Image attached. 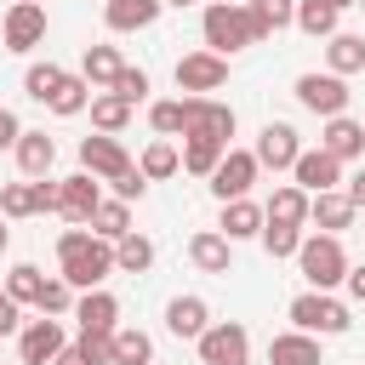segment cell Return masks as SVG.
<instances>
[{"label":"cell","mask_w":365,"mask_h":365,"mask_svg":"<svg viewBox=\"0 0 365 365\" xmlns=\"http://www.w3.org/2000/svg\"><path fill=\"white\" fill-rule=\"evenodd\" d=\"M137 171H143L148 182H165V177H177V171H182V154H177V143H171V137H154V143L143 148Z\"/></svg>","instance_id":"30"},{"label":"cell","mask_w":365,"mask_h":365,"mask_svg":"<svg viewBox=\"0 0 365 365\" xmlns=\"http://www.w3.org/2000/svg\"><path fill=\"white\" fill-rule=\"evenodd\" d=\"M268 365H325V354H319V336H308V331H279L274 342H268Z\"/></svg>","instance_id":"23"},{"label":"cell","mask_w":365,"mask_h":365,"mask_svg":"<svg viewBox=\"0 0 365 365\" xmlns=\"http://www.w3.org/2000/svg\"><path fill=\"white\" fill-rule=\"evenodd\" d=\"M336 17H342L336 0H297V29L308 40H331L336 34Z\"/></svg>","instance_id":"28"},{"label":"cell","mask_w":365,"mask_h":365,"mask_svg":"<svg viewBox=\"0 0 365 365\" xmlns=\"http://www.w3.org/2000/svg\"><path fill=\"white\" fill-rule=\"evenodd\" d=\"M74 319H80V331L114 336V331H120V297H108L103 285H97V291H80V297H74Z\"/></svg>","instance_id":"18"},{"label":"cell","mask_w":365,"mask_h":365,"mask_svg":"<svg viewBox=\"0 0 365 365\" xmlns=\"http://www.w3.org/2000/svg\"><path fill=\"white\" fill-rule=\"evenodd\" d=\"M154 268V240L148 234H125V240H114V274H148Z\"/></svg>","instance_id":"31"},{"label":"cell","mask_w":365,"mask_h":365,"mask_svg":"<svg viewBox=\"0 0 365 365\" xmlns=\"http://www.w3.org/2000/svg\"><path fill=\"white\" fill-rule=\"evenodd\" d=\"M194 348H200V365H251V336H245L240 319L205 325V336H200Z\"/></svg>","instance_id":"7"},{"label":"cell","mask_w":365,"mask_h":365,"mask_svg":"<svg viewBox=\"0 0 365 365\" xmlns=\"http://www.w3.org/2000/svg\"><path fill=\"white\" fill-rule=\"evenodd\" d=\"M80 354H86L91 365H114V336H103V331H80Z\"/></svg>","instance_id":"44"},{"label":"cell","mask_w":365,"mask_h":365,"mask_svg":"<svg viewBox=\"0 0 365 365\" xmlns=\"http://www.w3.org/2000/svg\"><path fill=\"white\" fill-rule=\"evenodd\" d=\"M308 205H314V194H308V188H297V182H279V188L268 194L262 217H268V222H297V228H308Z\"/></svg>","instance_id":"24"},{"label":"cell","mask_w":365,"mask_h":365,"mask_svg":"<svg viewBox=\"0 0 365 365\" xmlns=\"http://www.w3.org/2000/svg\"><path fill=\"white\" fill-rule=\"evenodd\" d=\"M165 6H194V0H165Z\"/></svg>","instance_id":"51"},{"label":"cell","mask_w":365,"mask_h":365,"mask_svg":"<svg viewBox=\"0 0 365 365\" xmlns=\"http://www.w3.org/2000/svg\"><path fill=\"white\" fill-rule=\"evenodd\" d=\"M40 211H63V188L51 177H29V182H0V217H40Z\"/></svg>","instance_id":"6"},{"label":"cell","mask_w":365,"mask_h":365,"mask_svg":"<svg viewBox=\"0 0 365 365\" xmlns=\"http://www.w3.org/2000/svg\"><path fill=\"white\" fill-rule=\"evenodd\" d=\"M291 182L308 188V194H325V188H342V160L325 154V148H302L297 165H291Z\"/></svg>","instance_id":"15"},{"label":"cell","mask_w":365,"mask_h":365,"mask_svg":"<svg viewBox=\"0 0 365 365\" xmlns=\"http://www.w3.org/2000/svg\"><path fill=\"white\" fill-rule=\"evenodd\" d=\"M68 80V68H57V63H29V74H23V91L34 97V103H51V91Z\"/></svg>","instance_id":"37"},{"label":"cell","mask_w":365,"mask_h":365,"mask_svg":"<svg viewBox=\"0 0 365 365\" xmlns=\"http://www.w3.org/2000/svg\"><path fill=\"white\" fill-rule=\"evenodd\" d=\"M257 165L262 171H291L297 165V154H302V137H297V125H285V120H268L262 131H257Z\"/></svg>","instance_id":"11"},{"label":"cell","mask_w":365,"mask_h":365,"mask_svg":"<svg viewBox=\"0 0 365 365\" xmlns=\"http://www.w3.org/2000/svg\"><path fill=\"white\" fill-rule=\"evenodd\" d=\"M336 6H354V0H336Z\"/></svg>","instance_id":"53"},{"label":"cell","mask_w":365,"mask_h":365,"mask_svg":"<svg viewBox=\"0 0 365 365\" xmlns=\"http://www.w3.org/2000/svg\"><path fill=\"white\" fill-rule=\"evenodd\" d=\"M17 308H23V302H17L11 291H0V336H11V331H23V319H17Z\"/></svg>","instance_id":"46"},{"label":"cell","mask_w":365,"mask_h":365,"mask_svg":"<svg viewBox=\"0 0 365 365\" xmlns=\"http://www.w3.org/2000/svg\"><path fill=\"white\" fill-rule=\"evenodd\" d=\"M46 108H51V114H63V120H68V114H80V108H91V80H86V74H68V80L51 91V103H46Z\"/></svg>","instance_id":"35"},{"label":"cell","mask_w":365,"mask_h":365,"mask_svg":"<svg viewBox=\"0 0 365 365\" xmlns=\"http://www.w3.org/2000/svg\"><path fill=\"white\" fill-rule=\"evenodd\" d=\"M0 40H6V51H34L40 40H46V6L40 0H11L6 6V17H0Z\"/></svg>","instance_id":"8"},{"label":"cell","mask_w":365,"mask_h":365,"mask_svg":"<svg viewBox=\"0 0 365 365\" xmlns=\"http://www.w3.org/2000/svg\"><path fill=\"white\" fill-rule=\"evenodd\" d=\"M114 365H154V342H148V331L120 325V331H114Z\"/></svg>","instance_id":"34"},{"label":"cell","mask_w":365,"mask_h":365,"mask_svg":"<svg viewBox=\"0 0 365 365\" xmlns=\"http://www.w3.org/2000/svg\"><path fill=\"white\" fill-rule=\"evenodd\" d=\"M40 314H51V319H63V314H74V285L63 279V274H51L46 285H40V302H34Z\"/></svg>","instance_id":"40"},{"label":"cell","mask_w":365,"mask_h":365,"mask_svg":"<svg viewBox=\"0 0 365 365\" xmlns=\"http://www.w3.org/2000/svg\"><path fill=\"white\" fill-rule=\"evenodd\" d=\"M108 91H120L125 103H143V97H148V68H131V63H125V68H120V80H114Z\"/></svg>","instance_id":"43"},{"label":"cell","mask_w":365,"mask_h":365,"mask_svg":"<svg viewBox=\"0 0 365 365\" xmlns=\"http://www.w3.org/2000/svg\"><path fill=\"white\" fill-rule=\"evenodd\" d=\"M91 125L108 131V137H120V131L131 125V103H125L120 91H97V97H91Z\"/></svg>","instance_id":"32"},{"label":"cell","mask_w":365,"mask_h":365,"mask_svg":"<svg viewBox=\"0 0 365 365\" xmlns=\"http://www.w3.org/2000/svg\"><path fill=\"white\" fill-rule=\"evenodd\" d=\"M245 6H251V17L262 23V34H279V29L297 23V0H245Z\"/></svg>","instance_id":"39"},{"label":"cell","mask_w":365,"mask_h":365,"mask_svg":"<svg viewBox=\"0 0 365 365\" xmlns=\"http://www.w3.org/2000/svg\"><path fill=\"white\" fill-rule=\"evenodd\" d=\"M257 171H262V165H257V154H251V148H228V154H222V165H217L205 182H211V194H217V200H245V194H251V182H257Z\"/></svg>","instance_id":"12"},{"label":"cell","mask_w":365,"mask_h":365,"mask_svg":"<svg viewBox=\"0 0 365 365\" xmlns=\"http://www.w3.org/2000/svg\"><path fill=\"white\" fill-rule=\"evenodd\" d=\"M291 325L297 331H308V336H342L348 325H354V314H348V302H336L331 291H302V297H291Z\"/></svg>","instance_id":"4"},{"label":"cell","mask_w":365,"mask_h":365,"mask_svg":"<svg viewBox=\"0 0 365 365\" xmlns=\"http://www.w3.org/2000/svg\"><path fill=\"white\" fill-rule=\"evenodd\" d=\"M342 194H348V200H354V205H359V211H365V165H359V171H354V177H348V188H342Z\"/></svg>","instance_id":"49"},{"label":"cell","mask_w":365,"mask_h":365,"mask_svg":"<svg viewBox=\"0 0 365 365\" xmlns=\"http://www.w3.org/2000/svg\"><path fill=\"white\" fill-rule=\"evenodd\" d=\"M257 240H262V251H268V257H297L302 228H297V222H268V217H262V234H257Z\"/></svg>","instance_id":"38"},{"label":"cell","mask_w":365,"mask_h":365,"mask_svg":"<svg viewBox=\"0 0 365 365\" xmlns=\"http://www.w3.org/2000/svg\"><path fill=\"white\" fill-rule=\"evenodd\" d=\"M63 319H51V314H40V319H29L23 331H17V359L23 365H51L57 354H63Z\"/></svg>","instance_id":"13"},{"label":"cell","mask_w":365,"mask_h":365,"mask_svg":"<svg viewBox=\"0 0 365 365\" xmlns=\"http://www.w3.org/2000/svg\"><path fill=\"white\" fill-rule=\"evenodd\" d=\"M222 143H205V137H182V171L188 177H211L217 165H222Z\"/></svg>","instance_id":"33"},{"label":"cell","mask_w":365,"mask_h":365,"mask_svg":"<svg viewBox=\"0 0 365 365\" xmlns=\"http://www.w3.org/2000/svg\"><path fill=\"white\" fill-rule=\"evenodd\" d=\"M354 6H365V0H354Z\"/></svg>","instance_id":"54"},{"label":"cell","mask_w":365,"mask_h":365,"mask_svg":"<svg viewBox=\"0 0 365 365\" xmlns=\"http://www.w3.org/2000/svg\"><path fill=\"white\" fill-rule=\"evenodd\" d=\"M120 68H125V57L114 46H86V57H80V74L91 80V91H108L120 80Z\"/></svg>","instance_id":"27"},{"label":"cell","mask_w":365,"mask_h":365,"mask_svg":"<svg viewBox=\"0 0 365 365\" xmlns=\"http://www.w3.org/2000/svg\"><path fill=\"white\" fill-rule=\"evenodd\" d=\"M57 188H63V211H57V217H68V222H91V211L103 205V188H97V177H91V171L57 177Z\"/></svg>","instance_id":"16"},{"label":"cell","mask_w":365,"mask_h":365,"mask_svg":"<svg viewBox=\"0 0 365 365\" xmlns=\"http://www.w3.org/2000/svg\"><path fill=\"white\" fill-rule=\"evenodd\" d=\"M40 285H46V274H40L34 262H17V268L6 274V291H11L17 302H40Z\"/></svg>","instance_id":"41"},{"label":"cell","mask_w":365,"mask_h":365,"mask_svg":"<svg viewBox=\"0 0 365 365\" xmlns=\"http://www.w3.org/2000/svg\"><path fill=\"white\" fill-rule=\"evenodd\" d=\"M217 228L240 245V240H257L262 234V205L245 194V200H222V217H217Z\"/></svg>","instance_id":"25"},{"label":"cell","mask_w":365,"mask_h":365,"mask_svg":"<svg viewBox=\"0 0 365 365\" xmlns=\"http://www.w3.org/2000/svg\"><path fill=\"white\" fill-rule=\"evenodd\" d=\"M222 80H228V57H222V51H182V57H177V91L205 97V91H217Z\"/></svg>","instance_id":"10"},{"label":"cell","mask_w":365,"mask_h":365,"mask_svg":"<svg viewBox=\"0 0 365 365\" xmlns=\"http://www.w3.org/2000/svg\"><path fill=\"white\" fill-rule=\"evenodd\" d=\"M17 365H23V359H17Z\"/></svg>","instance_id":"55"},{"label":"cell","mask_w":365,"mask_h":365,"mask_svg":"<svg viewBox=\"0 0 365 365\" xmlns=\"http://www.w3.org/2000/svg\"><path fill=\"white\" fill-rule=\"evenodd\" d=\"M51 365H91V359H86V354H80V342H63V354H57V359H51Z\"/></svg>","instance_id":"50"},{"label":"cell","mask_w":365,"mask_h":365,"mask_svg":"<svg viewBox=\"0 0 365 365\" xmlns=\"http://www.w3.org/2000/svg\"><path fill=\"white\" fill-rule=\"evenodd\" d=\"M80 171H91L97 182H114V177H125L131 171V154L120 148V137H80Z\"/></svg>","instance_id":"14"},{"label":"cell","mask_w":365,"mask_h":365,"mask_svg":"<svg viewBox=\"0 0 365 365\" xmlns=\"http://www.w3.org/2000/svg\"><path fill=\"white\" fill-rule=\"evenodd\" d=\"M205 325H211L205 297H171V302H165V331H171V336L200 342V336H205Z\"/></svg>","instance_id":"21"},{"label":"cell","mask_w":365,"mask_h":365,"mask_svg":"<svg viewBox=\"0 0 365 365\" xmlns=\"http://www.w3.org/2000/svg\"><path fill=\"white\" fill-rule=\"evenodd\" d=\"M319 148H325V154H336V160L348 165V160H359V154H365V125H359V120H348V114H331V120H325V131H319Z\"/></svg>","instance_id":"22"},{"label":"cell","mask_w":365,"mask_h":365,"mask_svg":"<svg viewBox=\"0 0 365 365\" xmlns=\"http://www.w3.org/2000/svg\"><path fill=\"white\" fill-rule=\"evenodd\" d=\"M57 262H63V279L74 291H97L114 274V240H103L91 222H74L57 234Z\"/></svg>","instance_id":"1"},{"label":"cell","mask_w":365,"mask_h":365,"mask_svg":"<svg viewBox=\"0 0 365 365\" xmlns=\"http://www.w3.org/2000/svg\"><path fill=\"white\" fill-rule=\"evenodd\" d=\"M91 228H97L103 240H125V234H131V200H103V205L91 211Z\"/></svg>","instance_id":"36"},{"label":"cell","mask_w":365,"mask_h":365,"mask_svg":"<svg viewBox=\"0 0 365 365\" xmlns=\"http://www.w3.org/2000/svg\"><path fill=\"white\" fill-rule=\"evenodd\" d=\"M342 285H348V297H354V302H365V262H354Z\"/></svg>","instance_id":"48"},{"label":"cell","mask_w":365,"mask_h":365,"mask_svg":"<svg viewBox=\"0 0 365 365\" xmlns=\"http://www.w3.org/2000/svg\"><path fill=\"white\" fill-rule=\"evenodd\" d=\"M348 80L342 74H297V103L308 108V114H319V120H331V114H348Z\"/></svg>","instance_id":"9"},{"label":"cell","mask_w":365,"mask_h":365,"mask_svg":"<svg viewBox=\"0 0 365 365\" xmlns=\"http://www.w3.org/2000/svg\"><path fill=\"white\" fill-rule=\"evenodd\" d=\"M17 137H23L17 114H11V108H0V148H17Z\"/></svg>","instance_id":"47"},{"label":"cell","mask_w":365,"mask_h":365,"mask_svg":"<svg viewBox=\"0 0 365 365\" xmlns=\"http://www.w3.org/2000/svg\"><path fill=\"white\" fill-rule=\"evenodd\" d=\"M354 217H359V205H354L342 188H325V194H314V205H308V222H314L319 234H342V228H354Z\"/></svg>","instance_id":"20"},{"label":"cell","mask_w":365,"mask_h":365,"mask_svg":"<svg viewBox=\"0 0 365 365\" xmlns=\"http://www.w3.org/2000/svg\"><path fill=\"white\" fill-rule=\"evenodd\" d=\"M200 34H205V51H222V57H228V51H245V46H257V40H268L245 0H211L205 17H200Z\"/></svg>","instance_id":"2"},{"label":"cell","mask_w":365,"mask_h":365,"mask_svg":"<svg viewBox=\"0 0 365 365\" xmlns=\"http://www.w3.org/2000/svg\"><path fill=\"white\" fill-rule=\"evenodd\" d=\"M234 108L217 97H182V137H205V143H234Z\"/></svg>","instance_id":"5"},{"label":"cell","mask_w":365,"mask_h":365,"mask_svg":"<svg viewBox=\"0 0 365 365\" xmlns=\"http://www.w3.org/2000/svg\"><path fill=\"white\" fill-rule=\"evenodd\" d=\"M11 154H17V171H23V177H51V160H57V143H51L46 131H23Z\"/></svg>","instance_id":"26"},{"label":"cell","mask_w":365,"mask_h":365,"mask_svg":"<svg viewBox=\"0 0 365 365\" xmlns=\"http://www.w3.org/2000/svg\"><path fill=\"white\" fill-rule=\"evenodd\" d=\"M188 262H194L200 274H228V268H234V240H228L222 228H200V234L188 240Z\"/></svg>","instance_id":"17"},{"label":"cell","mask_w":365,"mask_h":365,"mask_svg":"<svg viewBox=\"0 0 365 365\" xmlns=\"http://www.w3.org/2000/svg\"><path fill=\"white\" fill-rule=\"evenodd\" d=\"M297 268H302V279L314 285V291H336L342 279H348V251H342V234H302V245H297Z\"/></svg>","instance_id":"3"},{"label":"cell","mask_w":365,"mask_h":365,"mask_svg":"<svg viewBox=\"0 0 365 365\" xmlns=\"http://www.w3.org/2000/svg\"><path fill=\"white\" fill-rule=\"evenodd\" d=\"M148 125L160 137H182V97H165V103H148Z\"/></svg>","instance_id":"42"},{"label":"cell","mask_w":365,"mask_h":365,"mask_svg":"<svg viewBox=\"0 0 365 365\" xmlns=\"http://www.w3.org/2000/svg\"><path fill=\"white\" fill-rule=\"evenodd\" d=\"M143 194H148V177H143L137 165H131L125 177H114V200H143Z\"/></svg>","instance_id":"45"},{"label":"cell","mask_w":365,"mask_h":365,"mask_svg":"<svg viewBox=\"0 0 365 365\" xmlns=\"http://www.w3.org/2000/svg\"><path fill=\"white\" fill-rule=\"evenodd\" d=\"M6 240H11V234H6V228H0V251H6Z\"/></svg>","instance_id":"52"},{"label":"cell","mask_w":365,"mask_h":365,"mask_svg":"<svg viewBox=\"0 0 365 365\" xmlns=\"http://www.w3.org/2000/svg\"><path fill=\"white\" fill-rule=\"evenodd\" d=\"M325 68H331V74H342V80H348V74H359V68H365V34H342V29H336V34H331V46H325Z\"/></svg>","instance_id":"29"},{"label":"cell","mask_w":365,"mask_h":365,"mask_svg":"<svg viewBox=\"0 0 365 365\" xmlns=\"http://www.w3.org/2000/svg\"><path fill=\"white\" fill-rule=\"evenodd\" d=\"M165 11V0H103V23L114 34H137V29H154Z\"/></svg>","instance_id":"19"}]
</instances>
